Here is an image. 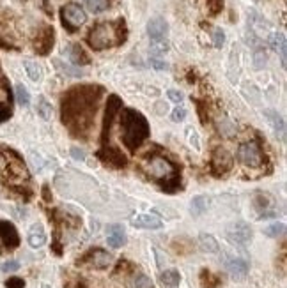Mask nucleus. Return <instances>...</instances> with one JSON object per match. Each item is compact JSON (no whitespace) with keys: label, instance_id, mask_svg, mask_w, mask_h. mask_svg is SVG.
I'll return each mask as SVG.
<instances>
[{"label":"nucleus","instance_id":"nucleus-1","mask_svg":"<svg viewBox=\"0 0 287 288\" xmlns=\"http://www.w3.org/2000/svg\"><path fill=\"white\" fill-rule=\"evenodd\" d=\"M103 89L94 85H82L71 89L62 98V122L77 136L89 131L98 110Z\"/></svg>","mask_w":287,"mask_h":288},{"label":"nucleus","instance_id":"nucleus-2","mask_svg":"<svg viewBox=\"0 0 287 288\" xmlns=\"http://www.w3.org/2000/svg\"><path fill=\"white\" fill-rule=\"evenodd\" d=\"M121 133H123V141L128 147V151L135 152L149 136L147 119L137 110H124L123 117H121Z\"/></svg>","mask_w":287,"mask_h":288},{"label":"nucleus","instance_id":"nucleus-3","mask_svg":"<svg viewBox=\"0 0 287 288\" xmlns=\"http://www.w3.org/2000/svg\"><path fill=\"white\" fill-rule=\"evenodd\" d=\"M124 39H126V27L121 20L117 23H99V25H96L89 32L87 43L92 50H106V48L124 43Z\"/></svg>","mask_w":287,"mask_h":288},{"label":"nucleus","instance_id":"nucleus-4","mask_svg":"<svg viewBox=\"0 0 287 288\" xmlns=\"http://www.w3.org/2000/svg\"><path fill=\"white\" fill-rule=\"evenodd\" d=\"M146 172L158 180L179 179V177L176 175V165L170 159L165 158V156H153V158L146 163Z\"/></svg>","mask_w":287,"mask_h":288},{"label":"nucleus","instance_id":"nucleus-5","mask_svg":"<svg viewBox=\"0 0 287 288\" xmlns=\"http://www.w3.org/2000/svg\"><path fill=\"white\" fill-rule=\"evenodd\" d=\"M238 161L245 166L257 168L264 163V152L257 141H245L238 147Z\"/></svg>","mask_w":287,"mask_h":288},{"label":"nucleus","instance_id":"nucleus-6","mask_svg":"<svg viewBox=\"0 0 287 288\" xmlns=\"http://www.w3.org/2000/svg\"><path fill=\"white\" fill-rule=\"evenodd\" d=\"M61 18L62 23L68 30H77L78 27H82L87 20L85 11L77 4H68L61 9Z\"/></svg>","mask_w":287,"mask_h":288},{"label":"nucleus","instance_id":"nucleus-7","mask_svg":"<svg viewBox=\"0 0 287 288\" xmlns=\"http://www.w3.org/2000/svg\"><path fill=\"white\" fill-rule=\"evenodd\" d=\"M123 101H121L117 96H110L108 101H106V112H105V119H103V127H101V143L105 145L110 138V131H112V124L116 120V115L119 113Z\"/></svg>","mask_w":287,"mask_h":288},{"label":"nucleus","instance_id":"nucleus-8","mask_svg":"<svg viewBox=\"0 0 287 288\" xmlns=\"http://www.w3.org/2000/svg\"><path fill=\"white\" fill-rule=\"evenodd\" d=\"M227 234V239H229L233 244H240V246H245L247 242H250L252 239V228L248 227L247 223H233L231 227H227L225 230Z\"/></svg>","mask_w":287,"mask_h":288},{"label":"nucleus","instance_id":"nucleus-9","mask_svg":"<svg viewBox=\"0 0 287 288\" xmlns=\"http://www.w3.org/2000/svg\"><path fill=\"white\" fill-rule=\"evenodd\" d=\"M231 166H233L231 154L223 147H218L213 152V158H211V170H213V173L214 175H223V173L229 172Z\"/></svg>","mask_w":287,"mask_h":288},{"label":"nucleus","instance_id":"nucleus-10","mask_svg":"<svg viewBox=\"0 0 287 288\" xmlns=\"http://www.w3.org/2000/svg\"><path fill=\"white\" fill-rule=\"evenodd\" d=\"M98 158L105 163L106 166H112V168H124L128 165V159L124 158V154L116 147H108V149H101L98 152Z\"/></svg>","mask_w":287,"mask_h":288},{"label":"nucleus","instance_id":"nucleus-11","mask_svg":"<svg viewBox=\"0 0 287 288\" xmlns=\"http://www.w3.org/2000/svg\"><path fill=\"white\" fill-rule=\"evenodd\" d=\"M84 262H89L94 269H108L113 262V256L106 253L105 249H92L84 258Z\"/></svg>","mask_w":287,"mask_h":288},{"label":"nucleus","instance_id":"nucleus-12","mask_svg":"<svg viewBox=\"0 0 287 288\" xmlns=\"http://www.w3.org/2000/svg\"><path fill=\"white\" fill-rule=\"evenodd\" d=\"M0 241L4 242L6 248L13 249L20 244V237H18V232L16 228L13 227L11 223L8 221H0Z\"/></svg>","mask_w":287,"mask_h":288},{"label":"nucleus","instance_id":"nucleus-13","mask_svg":"<svg viewBox=\"0 0 287 288\" xmlns=\"http://www.w3.org/2000/svg\"><path fill=\"white\" fill-rule=\"evenodd\" d=\"M131 225L135 228H146V230H158L163 227V221L154 214H138L131 218Z\"/></svg>","mask_w":287,"mask_h":288},{"label":"nucleus","instance_id":"nucleus-14","mask_svg":"<svg viewBox=\"0 0 287 288\" xmlns=\"http://www.w3.org/2000/svg\"><path fill=\"white\" fill-rule=\"evenodd\" d=\"M106 242H108L110 248H123L126 244V234H124V228L119 225H110L106 228Z\"/></svg>","mask_w":287,"mask_h":288},{"label":"nucleus","instance_id":"nucleus-15","mask_svg":"<svg viewBox=\"0 0 287 288\" xmlns=\"http://www.w3.org/2000/svg\"><path fill=\"white\" fill-rule=\"evenodd\" d=\"M147 32H149V37L153 41H160L167 36L168 32V25L163 18H153L149 23H147Z\"/></svg>","mask_w":287,"mask_h":288},{"label":"nucleus","instance_id":"nucleus-16","mask_svg":"<svg viewBox=\"0 0 287 288\" xmlns=\"http://www.w3.org/2000/svg\"><path fill=\"white\" fill-rule=\"evenodd\" d=\"M53 46V29L46 27L43 32L37 36L36 39V50L39 51L41 55H46L50 51V48Z\"/></svg>","mask_w":287,"mask_h":288},{"label":"nucleus","instance_id":"nucleus-17","mask_svg":"<svg viewBox=\"0 0 287 288\" xmlns=\"http://www.w3.org/2000/svg\"><path fill=\"white\" fill-rule=\"evenodd\" d=\"M29 244L32 246V248H41V246H44V242H46V232H44L43 225L41 223H34L32 227H30L29 230Z\"/></svg>","mask_w":287,"mask_h":288},{"label":"nucleus","instance_id":"nucleus-18","mask_svg":"<svg viewBox=\"0 0 287 288\" xmlns=\"http://www.w3.org/2000/svg\"><path fill=\"white\" fill-rule=\"evenodd\" d=\"M225 267L234 277H245L248 272V263L243 258H227Z\"/></svg>","mask_w":287,"mask_h":288},{"label":"nucleus","instance_id":"nucleus-19","mask_svg":"<svg viewBox=\"0 0 287 288\" xmlns=\"http://www.w3.org/2000/svg\"><path fill=\"white\" fill-rule=\"evenodd\" d=\"M254 203H255V209L261 212L262 218H273V216H276L275 210H269V207H271V200H269L266 195H262V193L255 195Z\"/></svg>","mask_w":287,"mask_h":288},{"label":"nucleus","instance_id":"nucleus-20","mask_svg":"<svg viewBox=\"0 0 287 288\" xmlns=\"http://www.w3.org/2000/svg\"><path fill=\"white\" fill-rule=\"evenodd\" d=\"M160 283L163 284L165 288H176L179 283H181V274L174 269L165 270V272H161V276H160Z\"/></svg>","mask_w":287,"mask_h":288},{"label":"nucleus","instance_id":"nucleus-21","mask_svg":"<svg viewBox=\"0 0 287 288\" xmlns=\"http://www.w3.org/2000/svg\"><path fill=\"white\" fill-rule=\"evenodd\" d=\"M207 205H209V198L207 196H195L190 203V212L193 216H200L207 210Z\"/></svg>","mask_w":287,"mask_h":288},{"label":"nucleus","instance_id":"nucleus-22","mask_svg":"<svg viewBox=\"0 0 287 288\" xmlns=\"http://www.w3.org/2000/svg\"><path fill=\"white\" fill-rule=\"evenodd\" d=\"M69 57H71V60L77 65L89 64V55L85 53V51L82 50V46H78V44H73V46L69 48Z\"/></svg>","mask_w":287,"mask_h":288},{"label":"nucleus","instance_id":"nucleus-23","mask_svg":"<svg viewBox=\"0 0 287 288\" xmlns=\"http://www.w3.org/2000/svg\"><path fill=\"white\" fill-rule=\"evenodd\" d=\"M199 244H200V248H202L204 251H207V253H216V251H218V242H216V239H214L213 235H209V234L200 235Z\"/></svg>","mask_w":287,"mask_h":288},{"label":"nucleus","instance_id":"nucleus-24","mask_svg":"<svg viewBox=\"0 0 287 288\" xmlns=\"http://www.w3.org/2000/svg\"><path fill=\"white\" fill-rule=\"evenodd\" d=\"M200 283H202L204 288H218L220 286V277L214 276V274H211L207 269H204L202 272H200Z\"/></svg>","mask_w":287,"mask_h":288},{"label":"nucleus","instance_id":"nucleus-25","mask_svg":"<svg viewBox=\"0 0 287 288\" xmlns=\"http://www.w3.org/2000/svg\"><path fill=\"white\" fill-rule=\"evenodd\" d=\"M216 126H218V131L223 136H233V134L236 133V126H234L233 120L227 119V117H220V119L216 120Z\"/></svg>","mask_w":287,"mask_h":288},{"label":"nucleus","instance_id":"nucleus-26","mask_svg":"<svg viewBox=\"0 0 287 288\" xmlns=\"http://www.w3.org/2000/svg\"><path fill=\"white\" fill-rule=\"evenodd\" d=\"M128 288H153V283L146 274H137L130 279Z\"/></svg>","mask_w":287,"mask_h":288},{"label":"nucleus","instance_id":"nucleus-27","mask_svg":"<svg viewBox=\"0 0 287 288\" xmlns=\"http://www.w3.org/2000/svg\"><path fill=\"white\" fill-rule=\"evenodd\" d=\"M25 69H27V75L32 82H39L41 76H43V71H41L39 64L34 60H25Z\"/></svg>","mask_w":287,"mask_h":288},{"label":"nucleus","instance_id":"nucleus-28","mask_svg":"<svg viewBox=\"0 0 287 288\" xmlns=\"http://www.w3.org/2000/svg\"><path fill=\"white\" fill-rule=\"evenodd\" d=\"M273 46H275V50L280 53L282 65L285 67V37H283V34H275V36H273Z\"/></svg>","mask_w":287,"mask_h":288},{"label":"nucleus","instance_id":"nucleus-29","mask_svg":"<svg viewBox=\"0 0 287 288\" xmlns=\"http://www.w3.org/2000/svg\"><path fill=\"white\" fill-rule=\"evenodd\" d=\"M89 11L92 13H103L108 9V0H84Z\"/></svg>","mask_w":287,"mask_h":288},{"label":"nucleus","instance_id":"nucleus-30","mask_svg":"<svg viewBox=\"0 0 287 288\" xmlns=\"http://www.w3.org/2000/svg\"><path fill=\"white\" fill-rule=\"evenodd\" d=\"M37 112H39V115L43 117L44 120H50L51 119V105L46 101L44 98L39 99V105H37Z\"/></svg>","mask_w":287,"mask_h":288},{"label":"nucleus","instance_id":"nucleus-31","mask_svg":"<svg viewBox=\"0 0 287 288\" xmlns=\"http://www.w3.org/2000/svg\"><path fill=\"white\" fill-rule=\"evenodd\" d=\"M16 99H18V103L22 106H27L30 103V96H29V90L25 89V87L20 83V85H16Z\"/></svg>","mask_w":287,"mask_h":288},{"label":"nucleus","instance_id":"nucleus-32","mask_svg":"<svg viewBox=\"0 0 287 288\" xmlns=\"http://www.w3.org/2000/svg\"><path fill=\"white\" fill-rule=\"evenodd\" d=\"M283 232H285V225H283V223H275V225H271V227L266 228L264 234L268 235V237H278V235H282Z\"/></svg>","mask_w":287,"mask_h":288},{"label":"nucleus","instance_id":"nucleus-33","mask_svg":"<svg viewBox=\"0 0 287 288\" xmlns=\"http://www.w3.org/2000/svg\"><path fill=\"white\" fill-rule=\"evenodd\" d=\"M167 50H168V44L165 43L163 39H160V41H151V51H153L154 55H161V53H165Z\"/></svg>","mask_w":287,"mask_h":288},{"label":"nucleus","instance_id":"nucleus-34","mask_svg":"<svg viewBox=\"0 0 287 288\" xmlns=\"http://www.w3.org/2000/svg\"><path fill=\"white\" fill-rule=\"evenodd\" d=\"M174 249H176L178 253H181V255H185V253H188L190 249H192V242L186 241V239L176 241V242H174Z\"/></svg>","mask_w":287,"mask_h":288},{"label":"nucleus","instance_id":"nucleus-35","mask_svg":"<svg viewBox=\"0 0 287 288\" xmlns=\"http://www.w3.org/2000/svg\"><path fill=\"white\" fill-rule=\"evenodd\" d=\"M20 269V263L16 262V260H8V262H4L2 265H0V270L2 272H15V270Z\"/></svg>","mask_w":287,"mask_h":288},{"label":"nucleus","instance_id":"nucleus-36","mask_svg":"<svg viewBox=\"0 0 287 288\" xmlns=\"http://www.w3.org/2000/svg\"><path fill=\"white\" fill-rule=\"evenodd\" d=\"M207 6H209L211 15H218L223 8V0H207Z\"/></svg>","mask_w":287,"mask_h":288},{"label":"nucleus","instance_id":"nucleus-37","mask_svg":"<svg viewBox=\"0 0 287 288\" xmlns=\"http://www.w3.org/2000/svg\"><path fill=\"white\" fill-rule=\"evenodd\" d=\"M223 41H225V34H223L220 29H214L213 30V43H214V46L220 48L223 44Z\"/></svg>","mask_w":287,"mask_h":288},{"label":"nucleus","instance_id":"nucleus-38","mask_svg":"<svg viewBox=\"0 0 287 288\" xmlns=\"http://www.w3.org/2000/svg\"><path fill=\"white\" fill-rule=\"evenodd\" d=\"M55 64H57L59 67H61L62 71L66 73V75H71V76H82V75H84V73H82L80 69H71V67H69V65H64V64H62L61 60H57V62H55Z\"/></svg>","mask_w":287,"mask_h":288},{"label":"nucleus","instance_id":"nucleus-39","mask_svg":"<svg viewBox=\"0 0 287 288\" xmlns=\"http://www.w3.org/2000/svg\"><path fill=\"white\" fill-rule=\"evenodd\" d=\"M6 286L8 288H23L25 286V281H23L22 277H9V279L6 281Z\"/></svg>","mask_w":287,"mask_h":288},{"label":"nucleus","instance_id":"nucleus-40","mask_svg":"<svg viewBox=\"0 0 287 288\" xmlns=\"http://www.w3.org/2000/svg\"><path fill=\"white\" fill-rule=\"evenodd\" d=\"M185 117H186V110L181 108V106H179V108H176L174 112H172V120H174V122H181Z\"/></svg>","mask_w":287,"mask_h":288},{"label":"nucleus","instance_id":"nucleus-41","mask_svg":"<svg viewBox=\"0 0 287 288\" xmlns=\"http://www.w3.org/2000/svg\"><path fill=\"white\" fill-rule=\"evenodd\" d=\"M167 96H168V99H170V101H174V103H181L183 99H185V96H183L179 90H168Z\"/></svg>","mask_w":287,"mask_h":288},{"label":"nucleus","instance_id":"nucleus-42","mask_svg":"<svg viewBox=\"0 0 287 288\" xmlns=\"http://www.w3.org/2000/svg\"><path fill=\"white\" fill-rule=\"evenodd\" d=\"M151 65H153L154 69H160V71H165V69H168V64L163 60H158V58H151Z\"/></svg>","mask_w":287,"mask_h":288},{"label":"nucleus","instance_id":"nucleus-43","mask_svg":"<svg viewBox=\"0 0 287 288\" xmlns=\"http://www.w3.org/2000/svg\"><path fill=\"white\" fill-rule=\"evenodd\" d=\"M71 156H73L75 159H78V161H84V159H85L84 151H80V149H77V147L71 149Z\"/></svg>","mask_w":287,"mask_h":288},{"label":"nucleus","instance_id":"nucleus-44","mask_svg":"<svg viewBox=\"0 0 287 288\" xmlns=\"http://www.w3.org/2000/svg\"><path fill=\"white\" fill-rule=\"evenodd\" d=\"M262 62H266V55L262 53V51H257V53H255V65L262 67Z\"/></svg>","mask_w":287,"mask_h":288},{"label":"nucleus","instance_id":"nucleus-45","mask_svg":"<svg viewBox=\"0 0 287 288\" xmlns=\"http://www.w3.org/2000/svg\"><path fill=\"white\" fill-rule=\"evenodd\" d=\"M8 166H9V163H8V159H6V156L0 154V173L6 172V170H8Z\"/></svg>","mask_w":287,"mask_h":288},{"label":"nucleus","instance_id":"nucleus-46","mask_svg":"<svg viewBox=\"0 0 287 288\" xmlns=\"http://www.w3.org/2000/svg\"><path fill=\"white\" fill-rule=\"evenodd\" d=\"M11 117V110H4L0 108V122H4L6 119H9Z\"/></svg>","mask_w":287,"mask_h":288},{"label":"nucleus","instance_id":"nucleus-47","mask_svg":"<svg viewBox=\"0 0 287 288\" xmlns=\"http://www.w3.org/2000/svg\"><path fill=\"white\" fill-rule=\"evenodd\" d=\"M43 193H44V200H46V202H50V195H48V187L46 186L43 187Z\"/></svg>","mask_w":287,"mask_h":288},{"label":"nucleus","instance_id":"nucleus-48","mask_svg":"<svg viewBox=\"0 0 287 288\" xmlns=\"http://www.w3.org/2000/svg\"><path fill=\"white\" fill-rule=\"evenodd\" d=\"M43 288H50V286H48V284H43Z\"/></svg>","mask_w":287,"mask_h":288}]
</instances>
